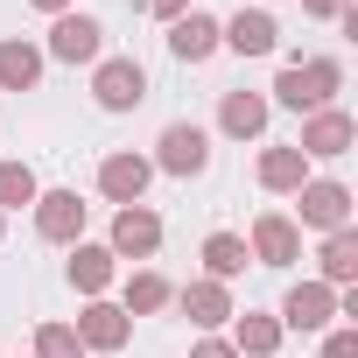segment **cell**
Masks as SVG:
<instances>
[{"instance_id":"obj_1","label":"cell","mask_w":358,"mask_h":358,"mask_svg":"<svg viewBox=\"0 0 358 358\" xmlns=\"http://www.w3.org/2000/svg\"><path fill=\"white\" fill-rule=\"evenodd\" d=\"M337 85H344V71H337L330 57H309V64H288V71L274 78V99L295 106V113H323V106L337 99Z\"/></svg>"},{"instance_id":"obj_2","label":"cell","mask_w":358,"mask_h":358,"mask_svg":"<svg viewBox=\"0 0 358 358\" xmlns=\"http://www.w3.org/2000/svg\"><path fill=\"white\" fill-rule=\"evenodd\" d=\"M92 92H99V106H106V113H127V106H141V99H148V71H141L134 57H106V64H99V78H92Z\"/></svg>"},{"instance_id":"obj_3","label":"cell","mask_w":358,"mask_h":358,"mask_svg":"<svg viewBox=\"0 0 358 358\" xmlns=\"http://www.w3.org/2000/svg\"><path fill=\"white\" fill-rule=\"evenodd\" d=\"M155 246H162V218H155L148 204H120V218H113V246H106V253H113V260H120V253H127V260H148Z\"/></svg>"},{"instance_id":"obj_4","label":"cell","mask_w":358,"mask_h":358,"mask_svg":"<svg viewBox=\"0 0 358 358\" xmlns=\"http://www.w3.org/2000/svg\"><path fill=\"white\" fill-rule=\"evenodd\" d=\"M36 232L57 239V246H78V232H85V204H78V190H43V197H36Z\"/></svg>"},{"instance_id":"obj_5","label":"cell","mask_w":358,"mask_h":358,"mask_svg":"<svg viewBox=\"0 0 358 358\" xmlns=\"http://www.w3.org/2000/svg\"><path fill=\"white\" fill-rule=\"evenodd\" d=\"M204 162H211V134H204V127H190V120L162 127V169H169V176H197Z\"/></svg>"},{"instance_id":"obj_6","label":"cell","mask_w":358,"mask_h":358,"mask_svg":"<svg viewBox=\"0 0 358 358\" xmlns=\"http://www.w3.org/2000/svg\"><path fill=\"white\" fill-rule=\"evenodd\" d=\"M351 141H358V127H351V113H316L309 127H302V148L295 155H316V162H337V155H351Z\"/></svg>"},{"instance_id":"obj_7","label":"cell","mask_w":358,"mask_h":358,"mask_svg":"<svg viewBox=\"0 0 358 358\" xmlns=\"http://www.w3.org/2000/svg\"><path fill=\"white\" fill-rule=\"evenodd\" d=\"M302 253V232H295V218H281V211H260L253 218V260L260 267H288Z\"/></svg>"},{"instance_id":"obj_8","label":"cell","mask_w":358,"mask_h":358,"mask_svg":"<svg viewBox=\"0 0 358 358\" xmlns=\"http://www.w3.org/2000/svg\"><path fill=\"white\" fill-rule=\"evenodd\" d=\"M337 316V288L330 281H302V288H288V302H281V323L288 330H323Z\"/></svg>"},{"instance_id":"obj_9","label":"cell","mask_w":358,"mask_h":358,"mask_svg":"<svg viewBox=\"0 0 358 358\" xmlns=\"http://www.w3.org/2000/svg\"><path fill=\"white\" fill-rule=\"evenodd\" d=\"M99 43H106V29L92 15H57V29H50V57H64V64H92Z\"/></svg>"},{"instance_id":"obj_10","label":"cell","mask_w":358,"mask_h":358,"mask_svg":"<svg viewBox=\"0 0 358 358\" xmlns=\"http://www.w3.org/2000/svg\"><path fill=\"white\" fill-rule=\"evenodd\" d=\"M302 225L344 232V225H351V190H344V183H302Z\"/></svg>"},{"instance_id":"obj_11","label":"cell","mask_w":358,"mask_h":358,"mask_svg":"<svg viewBox=\"0 0 358 358\" xmlns=\"http://www.w3.org/2000/svg\"><path fill=\"white\" fill-rule=\"evenodd\" d=\"M148 176H155V169H148L141 155H106V162H99V190H106L113 204H141Z\"/></svg>"},{"instance_id":"obj_12","label":"cell","mask_w":358,"mask_h":358,"mask_svg":"<svg viewBox=\"0 0 358 358\" xmlns=\"http://www.w3.org/2000/svg\"><path fill=\"white\" fill-rule=\"evenodd\" d=\"M218 43H232L239 57H267V50H274V15H260V8H239L232 22H218Z\"/></svg>"},{"instance_id":"obj_13","label":"cell","mask_w":358,"mask_h":358,"mask_svg":"<svg viewBox=\"0 0 358 358\" xmlns=\"http://www.w3.org/2000/svg\"><path fill=\"white\" fill-rule=\"evenodd\" d=\"M169 50L183 57V64H204V57L218 50V22L197 15V8H190V15H176V22H169Z\"/></svg>"},{"instance_id":"obj_14","label":"cell","mask_w":358,"mask_h":358,"mask_svg":"<svg viewBox=\"0 0 358 358\" xmlns=\"http://www.w3.org/2000/svg\"><path fill=\"white\" fill-rule=\"evenodd\" d=\"M78 344H85V351H120V344H127V309L92 302V309L78 316Z\"/></svg>"},{"instance_id":"obj_15","label":"cell","mask_w":358,"mask_h":358,"mask_svg":"<svg viewBox=\"0 0 358 358\" xmlns=\"http://www.w3.org/2000/svg\"><path fill=\"white\" fill-rule=\"evenodd\" d=\"M218 127H225L232 141H253V134L267 127V99H260V92H225V106H218Z\"/></svg>"},{"instance_id":"obj_16","label":"cell","mask_w":358,"mask_h":358,"mask_svg":"<svg viewBox=\"0 0 358 358\" xmlns=\"http://www.w3.org/2000/svg\"><path fill=\"white\" fill-rule=\"evenodd\" d=\"M176 302H183V316H190V323H204V330L232 316V295H225V281H190Z\"/></svg>"},{"instance_id":"obj_17","label":"cell","mask_w":358,"mask_h":358,"mask_svg":"<svg viewBox=\"0 0 358 358\" xmlns=\"http://www.w3.org/2000/svg\"><path fill=\"white\" fill-rule=\"evenodd\" d=\"M260 183H267V190H302V183H309V155L267 148V155H260Z\"/></svg>"},{"instance_id":"obj_18","label":"cell","mask_w":358,"mask_h":358,"mask_svg":"<svg viewBox=\"0 0 358 358\" xmlns=\"http://www.w3.org/2000/svg\"><path fill=\"white\" fill-rule=\"evenodd\" d=\"M246 260H253V253H246V239H239V232H211V239H204V267H211V281L246 274Z\"/></svg>"},{"instance_id":"obj_19","label":"cell","mask_w":358,"mask_h":358,"mask_svg":"<svg viewBox=\"0 0 358 358\" xmlns=\"http://www.w3.org/2000/svg\"><path fill=\"white\" fill-rule=\"evenodd\" d=\"M43 78V57L29 43H0V92H29Z\"/></svg>"},{"instance_id":"obj_20","label":"cell","mask_w":358,"mask_h":358,"mask_svg":"<svg viewBox=\"0 0 358 358\" xmlns=\"http://www.w3.org/2000/svg\"><path fill=\"white\" fill-rule=\"evenodd\" d=\"M351 274H358V232L344 225V232H330V239H323V281L337 288V281H351Z\"/></svg>"},{"instance_id":"obj_21","label":"cell","mask_w":358,"mask_h":358,"mask_svg":"<svg viewBox=\"0 0 358 358\" xmlns=\"http://www.w3.org/2000/svg\"><path fill=\"white\" fill-rule=\"evenodd\" d=\"M43 190H36V176H29V162H0V218L8 211H22V204H36Z\"/></svg>"},{"instance_id":"obj_22","label":"cell","mask_w":358,"mask_h":358,"mask_svg":"<svg viewBox=\"0 0 358 358\" xmlns=\"http://www.w3.org/2000/svg\"><path fill=\"white\" fill-rule=\"evenodd\" d=\"M71 281H78L85 295H99V288L113 281V253H106V246H78V253H71Z\"/></svg>"},{"instance_id":"obj_23","label":"cell","mask_w":358,"mask_h":358,"mask_svg":"<svg viewBox=\"0 0 358 358\" xmlns=\"http://www.w3.org/2000/svg\"><path fill=\"white\" fill-rule=\"evenodd\" d=\"M169 302H176V288L162 274H134L127 281V316H148V309H169Z\"/></svg>"},{"instance_id":"obj_24","label":"cell","mask_w":358,"mask_h":358,"mask_svg":"<svg viewBox=\"0 0 358 358\" xmlns=\"http://www.w3.org/2000/svg\"><path fill=\"white\" fill-rule=\"evenodd\" d=\"M274 344H281V323L274 316H239V344H232L239 358H267Z\"/></svg>"},{"instance_id":"obj_25","label":"cell","mask_w":358,"mask_h":358,"mask_svg":"<svg viewBox=\"0 0 358 358\" xmlns=\"http://www.w3.org/2000/svg\"><path fill=\"white\" fill-rule=\"evenodd\" d=\"M36 358H85V344H78L71 323H43L36 330Z\"/></svg>"},{"instance_id":"obj_26","label":"cell","mask_w":358,"mask_h":358,"mask_svg":"<svg viewBox=\"0 0 358 358\" xmlns=\"http://www.w3.org/2000/svg\"><path fill=\"white\" fill-rule=\"evenodd\" d=\"M323 358H358V330H330V344H323Z\"/></svg>"},{"instance_id":"obj_27","label":"cell","mask_w":358,"mask_h":358,"mask_svg":"<svg viewBox=\"0 0 358 358\" xmlns=\"http://www.w3.org/2000/svg\"><path fill=\"white\" fill-rule=\"evenodd\" d=\"M302 8H309L316 22H344V15H351V0H302Z\"/></svg>"},{"instance_id":"obj_28","label":"cell","mask_w":358,"mask_h":358,"mask_svg":"<svg viewBox=\"0 0 358 358\" xmlns=\"http://www.w3.org/2000/svg\"><path fill=\"white\" fill-rule=\"evenodd\" d=\"M148 15H162V22H176V15H190V0H141Z\"/></svg>"},{"instance_id":"obj_29","label":"cell","mask_w":358,"mask_h":358,"mask_svg":"<svg viewBox=\"0 0 358 358\" xmlns=\"http://www.w3.org/2000/svg\"><path fill=\"white\" fill-rule=\"evenodd\" d=\"M190 358H239V351H232V344H218V337H211V344H197V351H190Z\"/></svg>"},{"instance_id":"obj_30","label":"cell","mask_w":358,"mask_h":358,"mask_svg":"<svg viewBox=\"0 0 358 358\" xmlns=\"http://www.w3.org/2000/svg\"><path fill=\"white\" fill-rule=\"evenodd\" d=\"M29 8H43V15H71V0H29Z\"/></svg>"},{"instance_id":"obj_31","label":"cell","mask_w":358,"mask_h":358,"mask_svg":"<svg viewBox=\"0 0 358 358\" xmlns=\"http://www.w3.org/2000/svg\"><path fill=\"white\" fill-rule=\"evenodd\" d=\"M0 225H8V218H0Z\"/></svg>"}]
</instances>
